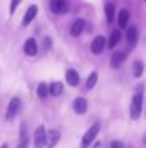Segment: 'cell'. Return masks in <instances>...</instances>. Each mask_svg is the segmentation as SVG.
<instances>
[{
    "instance_id": "25",
    "label": "cell",
    "mask_w": 146,
    "mask_h": 148,
    "mask_svg": "<svg viewBox=\"0 0 146 148\" xmlns=\"http://www.w3.org/2000/svg\"><path fill=\"white\" fill-rule=\"evenodd\" d=\"M44 42H45V48L47 49H48L49 48V47H51V39H49V38H45V40H44Z\"/></svg>"
},
{
    "instance_id": "27",
    "label": "cell",
    "mask_w": 146,
    "mask_h": 148,
    "mask_svg": "<svg viewBox=\"0 0 146 148\" xmlns=\"http://www.w3.org/2000/svg\"><path fill=\"white\" fill-rule=\"evenodd\" d=\"M145 1H146V0H145Z\"/></svg>"
},
{
    "instance_id": "10",
    "label": "cell",
    "mask_w": 146,
    "mask_h": 148,
    "mask_svg": "<svg viewBox=\"0 0 146 148\" xmlns=\"http://www.w3.org/2000/svg\"><path fill=\"white\" fill-rule=\"evenodd\" d=\"M23 51L27 56H35L38 53V44L34 38H28L23 44Z\"/></svg>"
},
{
    "instance_id": "17",
    "label": "cell",
    "mask_w": 146,
    "mask_h": 148,
    "mask_svg": "<svg viewBox=\"0 0 146 148\" xmlns=\"http://www.w3.org/2000/svg\"><path fill=\"white\" fill-rule=\"evenodd\" d=\"M128 21H129V12L127 9H122L118 16L119 26H120L122 29H126V26L128 25Z\"/></svg>"
},
{
    "instance_id": "4",
    "label": "cell",
    "mask_w": 146,
    "mask_h": 148,
    "mask_svg": "<svg viewBox=\"0 0 146 148\" xmlns=\"http://www.w3.org/2000/svg\"><path fill=\"white\" fill-rule=\"evenodd\" d=\"M20 108H21V100L18 97L10 99L7 108V113H5V118L7 120H12L13 117H16V114L20 112Z\"/></svg>"
},
{
    "instance_id": "18",
    "label": "cell",
    "mask_w": 146,
    "mask_h": 148,
    "mask_svg": "<svg viewBox=\"0 0 146 148\" xmlns=\"http://www.w3.org/2000/svg\"><path fill=\"white\" fill-rule=\"evenodd\" d=\"M120 36H122L120 30H118V29H115V30H113V31H111L110 40H109V48H110V49H113L114 47H115L116 44L119 43V40H120Z\"/></svg>"
},
{
    "instance_id": "11",
    "label": "cell",
    "mask_w": 146,
    "mask_h": 148,
    "mask_svg": "<svg viewBox=\"0 0 146 148\" xmlns=\"http://www.w3.org/2000/svg\"><path fill=\"white\" fill-rule=\"evenodd\" d=\"M72 108H74V112L78 113V114H84L87 112V108H88V104H87V100L84 97H76L72 104Z\"/></svg>"
},
{
    "instance_id": "1",
    "label": "cell",
    "mask_w": 146,
    "mask_h": 148,
    "mask_svg": "<svg viewBox=\"0 0 146 148\" xmlns=\"http://www.w3.org/2000/svg\"><path fill=\"white\" fill-rule=\"evenodd\" d=\"M142 103H144V95L142 92H139L133 96L131 103V118L132 120H139L142 112Z\"/></svg>"
},
{
    "instance_id": "24",
    "label": "cell",
    "mask_w": 146,
    "mask_h": 148,
    "mask_svg": "<svg viewBox=\"0 0 146 148\" xmlns=\"http://www.w3.org/2000/svg\"><path fill=\"white\" fill-rule=\"evenodd\" d=\"M110 148H124V144L120 140H113L110 144Z\"/></svg>"
},
{
    "instance_id": "22",
    "label": "cell",
    "mask_w": 146,
    "mask_h": 148,
    "mask_svg": "<svg viewBox=\"0 0 146 148\" xmlns=\"http://www.w3.org/2000/svg\"><path fill=\"white\" fill-rule=\"evenodd\" d=\"M97 81H98L97 72H92L89 74V77H88V79H87V87L88 88H93V87L96 86V83H97Z\"/></svg>"
},
{
    "instance_id": "14",
    "label": "cell",
    "mask_w": 146,
    "mask_h": 148,
    "mask_svg": "<svg viewBox=\"0 0 146 148\" xmlns=\"http://www.w3.org/2000/svg\"><path fill=\"white\" fill-rule=\"evenodd\" d=\"M127 42H128L129 46H135L139 40V31H137L136 26H129L128 30H127Z\"/></svg>"
},
{
    "instance_id": "15",
    "label": "cell",
    "mask_w": 146,
    "mask_h": 148,
    "mask_svg": "<svg viewBox=\"0 0 146 148\" xmlns=\"http://www.w3.org/2000/svg\"><path fill=\"white\" fill-rule=\"evenodd\" d=\"M66 82L70 84V86H72V87H75V86H78L79 84V82H80V77H79V74H78L76 70H74V69H69L66 72Z\"/></svg>"
},
{
    "instance_id": "12",
    "label": "cell",
    "mask_w": 146,
    "mask_h": 148,
    "mask_svg": "<svg viewBox=\"0 0 146 148\" xmlns=\"http://www.w3.org/2000/svg\"><path fill=\"white\" fill-rule=\"evenodd\" d=\"M36 14H38V7H36V5H31V7H28V9L26 10V13H25V17H23L22 25L27 26L28 23H31L34 18L36 17Z\"/></svg>"
},
{
    "instance_id": "19",
    "label": "cell",
    "mask_w": 146,
    "mask_h": 148,
    "mask_svg": "<svg viewBox=\"0 0 146 148\" xmlns=\"http://www.w3.org/2000/svg\"><path fill=\"white\" fill-rule=\"evenodd\" d=\"M36 94H38V96L40 97V99H47L49 95V86L45 83V82L39 83L38 88H36Z\"/></svg>"
},
{
    "instance_id": "26",
    "label": "cell",
    "mask_w": 146,
    "mask_h": 148,
    "mask_svg": "<svg viewBox=\"0 0 146 148\" xmlns=\"http://www.w3.org/2000/svg\"><path fill=\"white\" fill-rule=\"evenodd\" d=\"M0 148H8V144H5V143H4V144H3V146L0 147Z\"/></svg>"
},
{
    "instance_id": "23",
    "label": "cell",
    "mask_w": 146,
    "mask_h": 148,
    "mask_svg": "<svg viewBox=\"0 0 146 148\" xmlns=\"http://www.w3.org/2000/svg\"><path fill=\"white\" fill-rule=\"evenodd\" d=\"M21 1H22V0H12V1H10V5H9V13L10 14H13V13L16 12V9H17V7L20 5Z\"/></svg>"
},
{
    "instance_id": "5",
    "label": "cell",
    "mask_w": 146,
    "mask_h": 148,
    "mask_svg": "<svg viewBox=\"0 0 146 148\" xmlns=\"http://www.w3.org/2000/svg\"><path fill=\"white\" fill-rule=\"evenodd\" d=\"M28 143H30V138L27 135V125L22 122L20 126V139H18L17 148H27Z\"/></svg>"
},
{
    "instance_id": "7",
    "label": "cell",
    "mask_w": 146,
    "mask_h": 148,
    "mask_svg": "<svg viewBox=\"0 0 146 148\" xmlns=\"http://www.w3.org/2000/svg\"><path fill=\"white\" fill-rule=\"evenodd\" d=\"M59 139H61V134H59L58 130H56V129H52V130H49L48 133H47V148H53L57 146V143L59 142Z\"/></svg>"
},
{
    "instance_id": "2",
    "label": "cell",
    "mask_w": 146,
    "mask_h": 148,
    "mask_svg": "<svg viewBox=\"0 0 146 148\" xmlns=\"http://www.w3.org/2000/svg\"><path fill=\"white\" fill-rule=\"evenodd\" d=\"M100 129H101L100 122L93 123V125L89 127V130H88L87 133L83 135V138H82V144H80V147H82V148H88V147H89L91 144H92V142L96 139V136H97V134H98V131H100Z\"/></svg>"
},
{
    "instance_id": "9",
    "label": "cell",
    "mask_w": 146,
    "mask_h": 148,
    "mask_svg": "<svg viewBox=\"0 0 146 148\" xmlns=\"http://www.w3.org/2000/svg\"><path fill=\"white\" fill-rule=\"evenodd\" d=\"M105 48V38L102 35H98L93 39L92 44H91V51L95 55H100Z\"/></svg>"
},
{
    "instance_id": "6",
    "label": "cell",
    "mask_w": 146,
    "mask_h": 148,
    "mask_svg": "<svg viewBox=\"0 0 146 148\" xmlns=\"http://www.w3.org/2000/svg\"><path fill=\"white\" fill-rule=\"evenodd\" d=\"M126 59H127V55L123 51H116L115 53H113V56L110 59V66L113 69H119L123 65V62L126 61Z\"/></svg>"
},
{
    "instance_id": "8",
    "label": "cell",
    "mask_w": 146,
    "mask_h": 148,
    "mask_svg": "<svg viewBox=\"0 0 146 148\" xmlns=\"http://www.w3.org/2000/svg\"><path fill=\"white\" fill-rule=\"evenodd\" d=\"M49 8L53 13H65L67 10V1L66 0H51L49 3Z\"/></svg>"
},
{
    "instance_id": "3",
    "label": "cell",
    "mask_w": 146,
    "mask_h": 148,
    "mask_svg": "<svg viewBox=\"0 0 146 148\" xmlns=\"http://www.w3.org/2000/svg\"><path fill=\"white\" fill-rule=\"evenodd\" d=\"M34 146L35 148H44L47 146V133L43 125L38 126L34 133Z\"/></svg>"
},
{
    "instance_id": "21",
    "label": "cell",
    "mask_w": 146,
    "mask_h": 148,
    "mask_svg": "<svg viewBox=\"0 0 146 148\" xmlns=\"http://www.w3.org/2000/svg\"><path fill=\"white\" fill-rule=\"evenodd\" d=\"M144 73V62L140 61V60H136L133 62V74L136 78H140Z\"/></svg>"
},
{
    "instance_id": "13",
    "label": "cell",
    "mask_w": 146,
    "mask_h": 148,
    "mask_svg": "<svg viewBox=\"0 0 146 148\" xmlns=\"http://www.w3.org/2000/svg\"><path fill=\"white\" fill-rule=\"evenodd\" d=\"M84 27H85V21L82 20V18H78V20L72 23L71 29H70V34H71L72 36H79L80 34L83 33Z\"/></svg>"
},
{
    "instance_id": "20",
    "label": "cell",
    "mask_w": 146,
    "mask_h": 148,
    "mask_svg": "<svg viewBox=\"0 0 146 148\" xmlns=\"http://www.w3.org/2000/svg\"><path fill=\"white\" fill-rule=\"evenodd\" d=\"M105 13H106L107 22L111 23L114 21V16H115V5H114L113 3H107L105 7Z\"/></svg>"
},
{
    "instance_id": "16",
    "label": "cell",
    "mask_w": 146,
    "mask_h": 148,
    "mask_svg": "<svg viewBox=\"0 0 146 148\" xmlns=\"http://www.w3.org/2000/svg\"><path fill=\"white\" fill-rule=\"evenodd\" d=\"M64 92V83L62 82H52L49 84V94L52 96H59Z\"/></svg>"
}]
</instances>
